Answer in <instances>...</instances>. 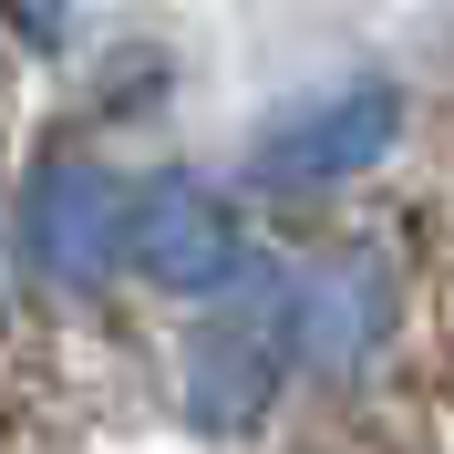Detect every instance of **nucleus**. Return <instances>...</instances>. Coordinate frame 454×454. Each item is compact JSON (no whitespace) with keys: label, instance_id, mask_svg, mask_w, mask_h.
Segmentation results:
<instances>
[{"label":"nucleus","instance_id":"1","mask_svg":"<svg viewBox=\"0 0 454 454\" xmlns=\"http://www.w3.org/2000/svg\"><path fill=\"white\" fill-rule=\"evenodd\" d=\"M279 372H289V279L279 269H238V300L186 331V413H197V434L258 424Z\"/></svg>","mask_w":454,"mask_h":454},{"label":"nucleus","instance_id":"2","mask_svg":"<svg viewBox=\"0 0 454 454\" xmlns=\"http://www.w3.org/2000/svg\"><path fill=\"white\" fill-rule=\"evenodd\" d=\"M403 145V83L393 73H340L258 124V176L269 186H340Z\"/></svg>","mask_w":454,"mask_h":454},{"label":"nucleus","instance_id":"3","mask_svg":"<svg viewBox=\"0 0 454 454\" xmlns=\"http://www.w3.org/2000/svg\"><path fill=\"white\" fill-rule=\"evenodd\" d=\"M124 176L104 166V155H42L21 186V248L31 269L52 289H73V300H93V289L124 269Z\"/></svg>","mask_w":454,"mask_h":454},{"label":"nucleus","instance_id":"4","mask_svg":"<svg viewBox=\"0 0 454 454\" xmlns=\"http://www.w3.org/2000/svg\"><path fill=\"white\" fill-rule=\"evenodd\" d=\"M124 269H145L155 289H227L248 269V238H238V207H227L217 176L166 166L124 197Z\"/></svg>","mask_w":454,"mask_h":454},{"label":"nucleus","instance_id":"5","mask_svg":"<svg viewBox=\"0 0 454 454\" xmlns=\"http://www.w3.org/2000/svg\"><path fill=\"white\" fill-rule=\"evenodd\" d=\"M403 320V279L393 258L372 248V238H351V248H331L310 269V279H289V362L331 372V382H351V372L393 340Z\"/></svg>","mask_w":454,"mask_h":454},{"label":"nucleus","instance_id":"6","mask_svg":"<svg viewBox=\"0 0 454 454\" xmlns=\"http://www.w3.org/2000/svg\"><path fill=\"white\" fill-rule=\"evenodd\" d=\"M0 21L21 31V42H62V21H73V0H0Z\"/></svg>","mask_w":454,"mask_h":454}]
</instances>
